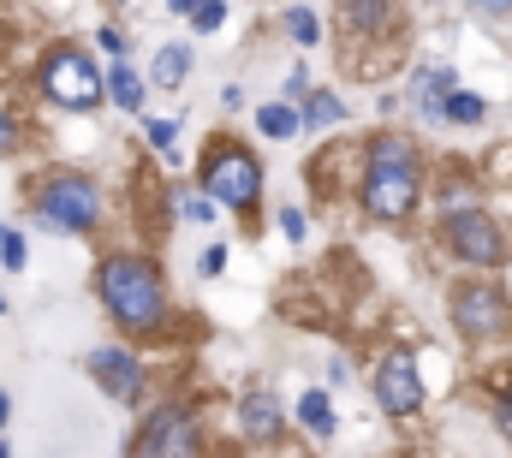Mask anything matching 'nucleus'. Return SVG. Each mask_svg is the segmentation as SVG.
Wrapping results in <instances>:
<instances>
[{
  "label": "nucleus",
  "instance_id": "obj_1",
  "mask_svg": "<svg viewBox=\"0 0 512 458\" xmlns=\"http://www.w3.org/2000/svg\"><path fill=\"white\" fill-rule=\"evenodd\" d=\"M102 304H108V316L131 328V334H149L161 316H167V292H161V274L149 268V262H137V256H114V262H102Z\"/></svg>",
  "mask_w": 512,
  "mask_h": 458
},
{
  "label": "nucleus",
  "instance_id": "obj_2",
  "mask_svg": "<svg viewBox=\"0 0 512 458\" xmlns=\"http://www.w3.org/2000/svg\"><path fill=\"white\" fill-rule=\"evenodd\" d=\"M364 203L376 221H405L417 209V155L405 137H382L370 149V179H364Z\"/></svg>",
  "mask_w": 512,
  "mask_h": 458
},
{
  "label": "nucleus",
  "instance_id": "obj_3",
  "mask_svg": "<svg viewBox=\"0 0 512 458\" xmlns=\"http://www.w3.org/2000/svg\"><path fill=\"white\" fill-rule=\"evenodd\" d=\"M42 90H48V102L72 108V114H84V108H96L108 96V84H102V72L90 66L84 48H54L48 66H42Z\"/></svg>",
  "mask_w": 512,
  "mask_h": 458
},
{
  "label": "nucleus",
  "instance_id": "obj_4",
  "mask_svg": "<svg viewBox=\"0 0 512 458\" xmlns=\"http://www.w3.org/2000/svg\"><path fill=\"white\" fill-rule=\"evenodd\" d=\"M203 185H209V203L251 209L256 191H262V167H256L251 149H215L209 167H203Z\"/></svg>",
  "mask_w": 512,
  "mask_h": 458
},
{
  "label": "nucleus",
  "instance_id": "obj_5",
  "mask_svg": "<svg viewBox=\"0 0 512 458\" xmlns=\"http://www.w3.org/2000/svg\"><path fill=\"white\" fill-rule=\"evenodd\" d=\"M36 215H42L48 227H60V232H84V227H96L102 197H96L90 179H72V173H66V179H48V185H42Z\"/></svg>",
  "mask_w": 512,
  "mask_h": 458
},
{
  "label": "nucleus",
  "instance_id": "obj_6",
  "mask_svg": "<svg viewBox=\"0 0 512 458\" xmlns=\"http://www.w3.org/2000/svg\"><path fill=\"white\" fill-rule=\"evenodd\" d=\"M453 328H459L465 340H495V334L507 328V298H501L495 286H483V280L459 286V292H453Z\"/></svg>",
  "mask_w": 512,
  "mask_h": 458
},
{
  "label": "nucleus",
  "instance_id": "obj_7",
  "mask_svg": "<svg viewBox=\"0 0 512 458\" xmlns=\"http://www.w3.org/2000/svg\"><path fill=\"white\" fill-rule=\"evenodd\" d=\"M447 244L471 262V268H495L507 256V232L495 227L483 209H465V215H447Z\"/></svg>",
  "mask_w": 512,
  "mask_h": 458
},
{
  "label": "nucleus",
  "instance_id": "obj_8",
  "mask_svg": "<svg viewBox=\"0 0 512 458\" xmlns=\"http://www.w3.org/2000/svg\"><path fill=\"white\" fill-rule=\"evenodd\" d=\"M376 399H382V411H393V417H405V411L423 405V375H417V363H411L405 351H387L382 357V369H376Z\"/></svg>",
  "mask_w": 512,
  "mask_h": 458
},
{
  "label": "nucleus",
  "instance_id": "obj_9",
  "mask_svg": "<svg viewBox=\"0 0 512 458\" xmlns=\"http://www.w3.org/2000/svg\"><path fill=\"white\" fill-rule=\"evenodd\" d=\"M143 458H197V423L185 411H155L143 429Z\"/></svg>",
  "mask_w": 512,
  "mask_h": 458
},
{
  "label": "nucleus",
  "instance_id": "obj_10",
  "mask_svg": "<svg viewBox=\"0 0 512 458\" xmlns=\"http://www.w3.org/2000/svg\"><path fill=\"white\" fill-rule=\"evenodd\" d=\"M90 375H96V387H102L108 399H137V387H143L137 357H131V351H120V345L90 351Z\"/></svg>",
  "mask_w": 512,
  "mask_h": 458
},
{
  "label": "nucleus",
  "instance_id": "obj_11",
  "mask_svg": "<svg viewBox=\"0 0 512 458\" xmlns=\"http://www.w3.org/2000/svg\"><path fill=\"white\" fill-rule=\"evenodd\" d=\"M447 96H453V72H447V66H429V72H417V84H411V108H417L423 119H441Z\"/></svg>",
  "mask_w": 512,
  "mask_h": 458
},
{
  "label": "nucleus",
  "instance_id": "obj_12",
  "mask_svg": "<svg viewBox=\"0 0 512 458\" xmlns=\"http://www.w3.org/2000/svg\"><path fill=\"white\" fill-rule=\"evenodd\" d=\"M149 72H155V84H161V90H179V84H185V72H191V48H185V42H167V48L155 54V66H149Z\"/></svg>",
  "mask_w": 512,
  "mask_h": 458
},
{
  "label": "nucleus",
  "instance_id": "obj_13",
  "mask_svg": "<svg viewBox=\"0 0 512 458\" xmlns=\"http://www.w3.org/2000/svg\"><path fill=\"white\" fill-rule=\"evenodd\" d=\"M274 429H280V405H274L268 393H251V399H245V435H251V441H268Z\"/></svg>",
  "mask_w": 512,
  "mask_h": 458
},
{
  "label": "nucleus",
  "instance_id": "obj_14",
  "mask_svg": "<svg viewBox=\"0 0 512 458\" xmlns=\"http://www.w3.org/2000/svg\"><path fill=\"white\" fill-rule=\"evenodd\" d=\"M298 423H304L310 435H334V423H340V417H334V405H328V393H316V387H310V393L298 399Z\"/></svg>",
  "mask_w": 512,
  "mask_h": 458
},
{
  "label": "nucleus",
  "instance_id": "obj_15",
  "mask_svg": "<svg viewBox=\"0 0 512 458\" xmlns=\"http://www.w3.org/2000/svg\"><path fill=\"white\" fill-rule=\"evenodd\" d=\"M102 84H108V96H114L126 114H137V108H143V78L131 72L126 60H120V66H114V78H102Z\"/></svg>",
  "mask_w": 512,
  "mask_h": 458
},
{
  "label": "nucleus",
  "instance_id": "obj_16",
  "mask_svg": "<svg viewBox=\"0 0 512 458\" xmlns=\"http://www.w3.org/2000/svg\"><path fill=\"white\" fill-rule=\"evenodd\" d=\"M340 119H346V102H340V96H328V90L310 96V108H304V125H310V131H328V125H340Z\"/></svg>",
  "mask_w": 512,
  "mask_h": 458
},
{
  "label": "nucleus",
  "instance_id": "obj_17",
  "mask_svg": "<svg viewBox=\"0 0 512 458\" xmlns=\"http://www.w3.org/2000/svg\"><path fill=\"white\" fill-rule=\"evenodd\" d=\"M256 131L262 137H298V114L286 102H268V108H256Z\"/></svg>",
  "mask_w": 512,
  "mask_h": 458
},
{
  "label": "nucleus",
  "instance_id": "obj_18",
  "mask_svg": "<svg viewBox=\"0 0 512 458\" xmlns=\"http://www.w3.org/2000/svg\"><path fill=\"white\" fill-rule=\"evenodd\" d=\"M441 119L477 125V119H483V96H471V90H453V96H447V108H441Z\"/></svg>",
  "mask_w": 512,
  "mask_h": 458
},
{
  "label": "nucleus",
  "instance_id": "obj_19",
  "mask_svg": "<svg viewBox=\"0 0 512 458\" xmlns=\"http://www.w3.org/2000/svg\"><path fill=\"white\" fill-rule=\"evenodd\" d=\"M286 30H292V42H304V48H310V42L322 36V30H316V12H310V6H286Z\"/></svg>",
  "mask_w": 512,
  "mask_h": 458
},
{
  "label": "nucleus",
  "instance_id": "obj_20",
  "mask_svg": "<svg viewBox=\"0 0 512 458\" xmlns=\"http://www.w3.org/2000/svg\"><path fill=\"white\" fill-rule=\"evenodd\" d=\"M173 137H179V125H173V119H149V143H155L161 155H173Z\"/></svg>",
  "mask_w": 512,
  "mask_h": 458
},
{
  "label": "nucleus",
  "instance_id": "obj_21",
  "mask_svg": "<svg viewBox=\"0 0 512 458\" xmlns=\"http://www.w3.org/2000/svg\"><path fill=\"white\" fill-rule=\"evenodd\" d=\"M0 262H6L12 274L24 268V238H18V232H12V227H6V238H0Z\"/></svg>",
  "mask_w": 512,
  "mask_h": 458
},
{
  "label": "nucleus",
  "instance_id": "obj_22",
  "mask_svg": "<svg viewBox=\"0 0 512 458\" xmlns=\"http://www.w3.org/2000/svg\"><path fill=\"white\" fill-rule=\"evenodd\" d=\"M185 12H191L197 30H221V18H227V6H185Z\"/></svg>",
  "mask_w": 512,
  "mask_h": 458
},
{
  "label": "nucleus",
  "instance_id": "obj_23",
  "mask_svg": "<svg viewBox=\"0 0 512 458\" xmlns=\"http://www.w3.org/2000/svg\"><path fill=\"white\" fill-rule=\"evenodd\" d=\"M346 18H352L358 30H370V24H382L387 18V6H346Z\"/></svg>",
  "mask_w": 512,
  "mask_h": 458
},
{
  "label": "nucleus",
  "instance_id": "obj_24",
  "mask_svg": "<svg viewBox=\"0 0 512 458\" xmlns=\"http://www.w3.org/2000/svg\"><path fill=\"white\" fill-rule=\"evenodd\" d=\"M179 209H185V215H191V221H209V215H215V203H209V197H185V203H179Z\"/></svg>",
  "mask_w": 512,
  "mask_h": 458
},
{
  "label": "nucleus",
  "instance_id": "obj_25",
  "mask_svg": "<svg viewBox=\"0 0 512 458\" xmlns=\"http://www.w3.org/2000/svg\"><path fill=\"white\" fill-rule=\"evenodd\" d=\"M280 232H286V238H304V215H298V209H280Z\"/></svg>",
  "mask_w": 512,
  "mask_h": 458
},
{
  "label": "nucleus",
  "instance_id": "obj_26",
  "mask_svg": "<svg viewBox=\"0 0 512 458\" xmlns=\"http://www.w3.org/2000/svg\"><path fill=\"white\" fill-rule=\"evenodd\" d=\"M221 268H227V250H221V244H209V250H203V274H221Z\"/></svg>",
  "mask_w": 512,
  "mask_h": 458
},
{
  "label": "nucleus",
  "instance_id": "obj_27",
  "mask_svg": "<svg viewBox=\"0 0 512 458\" xmlns=\"http://www.w3.org/2000/svg\"><path fill=\"white\" fill-rule=\"evenodd\" d=\"M102 48H108L114 60H126V36H120V30H102Z\"/></svg>",
  "mask_w": 512,
  "mask_h": 458
},
{
  "label": "nucleus",
  "instance_id": "obj_28",
  "mask_svg": "<svg viewBox=\"0 0 512 458\" xmlns=\"http://www.w3.org/2000/svg\"><path fill=\"white\" fill-rule=\"evenodd\" d=\"M12 143H18V125H12V119L0 114V155H6V149H12Z\"/></svg>",
  "mask_w": 512,
  "mask_h": 458
},
{
  "label": "nucleus",
  "instance_id": "obj_29",
  "mask_svg": "<svg viewBox=\"0 0 512 458\" xmlns=\"http://www.w3.org/2000/svg\"><path fill=\"white\" fill-rule=\"evenodd\" d=\"M6 417H12V399H6V393H0V429H6Z\"/></svg>",
  "mask_w": 512,
  "mask_h": 458
},
{
  "label": "nucleus",
  "instance_id": "obj_30",
  "mask_svg": "<svg viewBox=\"0 0 512 458\" xmlns=\"http://www.w3.org/2000/svg\"><path fill=\"white\" fill-rule=\"evenodd\" d=\"M501 429H507V435H512V399H507V405H501Z\"/></svg>",
  "mask_w": 512,
  "mask_h": 458
},
{
  "label": "nucleus",
  "instance_id": "obj_31",
  "mask_svg": "<svg viewBox=\"0 0 512 458\" xmlns=\"http://www.w3.org/2000/svg\"><path fill=\"white\" fill-rule=\"evenodd\" d=\"M0 458H12V453H6V441H0Z\"/></svg>",
  "mask_w": 512,
  "mask_h": 458
},
{
  "label": "nucleus",
  "instance_id": "obj_32",
  "mask_svg": "<svg viewBox=\"0 0 512 458\" xmlns=\"http://www.w3.org/2000/svg\"><path fill=\"white\" fill-rule=\"evenodd\" d=\"M0 310H6V298H0Z\"/></svg>",
  "mask_w": 512,
  "mask_h": 458
},
{
  "label": "nucleus",
  "instance_id": "obj_33",
  "mask_svg": "<svg viewBox=\"0 0 512 458\" xmlns=\"http://www.w3.org/2000/svg\"><path fill=\"white\" fill-rule=\"evenodd\" d=\"M0 238H6V227H0Z\"/></svg>",
  "mask_w": 512,
  "mask_h": 458
}]
</instances>
